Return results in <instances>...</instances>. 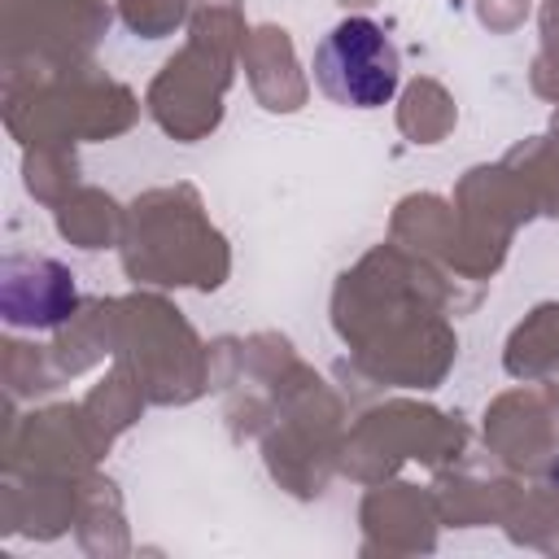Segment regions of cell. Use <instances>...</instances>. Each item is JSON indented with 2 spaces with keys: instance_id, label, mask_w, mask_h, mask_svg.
<instances>
[{
  "instance_id": "obj_1",
  "label": "cell",
  "mask_w": 559,
  "mask_h": 559,
  "mask_svg": "<svg viewBox=\"0 0 559 559\" xmlns=\"http://www.w3.org/2000/svg\"><path fill=\"white\" fill-rule=\"evenodd\" d=\"M314 79L345 109H380L402 87V57L380 22L345 17L314 48Z\"/></svg>"
}]
</instances>
